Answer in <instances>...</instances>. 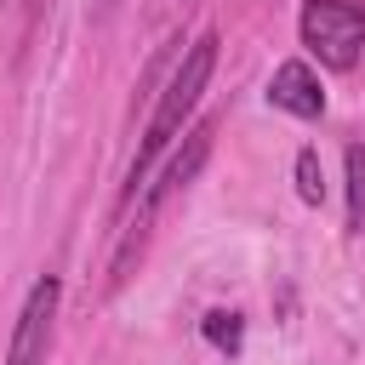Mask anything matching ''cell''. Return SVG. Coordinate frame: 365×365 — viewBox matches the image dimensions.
I'll return each mask as SVG.
<instances>
[{
  "label": "cell",
  "instance_id": "obj_1",
  "mask_svg": "<svg viewBox=\"0 0 365 365\" xmlns=\"http://www.w3.org/2000/svg\"><path fill=\"white\" fill-rule=\"evenodd\" d=\"M211 68H217V34H200V40L177 57V68H171V80H165V91H160V103H154V114H148V125H143V143H137V154H131V165H125V188H120L125 205L137 200V188L148 182V171L160 165V154L188 131L205 86H211Z\"/></svg>",
  "mask_w": 365,
  "mask_h": 365
},
{
  "label": "cell",
  "instance_id": "obj_2",
  "mask_svg": "<svg viewBox=\"0 0 365 365\" xmlns=\"http://www.w3.org/2000/svg\"><path fill=\"white\" fill-rule=\"evenodd\" d=\"M302 46L319 57V68L348 74L365 51V6L359 0H302Z\"/></svg>",
  "mask_w": 365,
  "mask_h": 365
},
{
  "label": "cell",
  "instance_id": "obj_3",
  "mask_svg": "<svg viewBox=\"0 0 365 365\" xmlns=\"http://www.w3.org/2000/svg\"><path fill=\"white\" fill-rule=\"evenodd\" d=\"M57 308H63V279L57 274H40L23 297V314L11 325V348H6V365H46L51 354V331H57Z\"/></svg>",
  "mask_w": 365,
  "mask_h": 365
},
{
  "label": "cell",
  "instance_id": "obj_4",
  "mask_svg": "<svg viewBox=\"0 0 365 365\" xmlns=\"http://www.w3.org/2000/svg\"><path fill=\"white\" fill-rule=\"evenodd\" d=\"M211 137H217V120H200V125H188V131H182V148H177V154L160 165V182H148V188H143L137 211L160 217V205H165L171 194H182V188L200 177V165L211 160Z\"/></svg>",
  "mask_w": 365,
  "mask_h": 365
},
{
  "label": "cell",
  "instance_id": "obj_5",
  "mask_svg": "<svg viewBox=\"0 0 365 365\" xmlns=\"http://www.w3.org/2000/svg\"><path fill=\"white\" fill-rule=\"evenodd\" d=\"M268 103L285 108V114H297V120H319L325 114V86H319L314 63H302V57L279 63L274 80H268Z\"/></svg>",
  "mask_w": 365,
  "mask_h": 365
},
{
  "label": "cell",
  "instance_id": "obj_6",
  "mask_svg": "<svg viewBox=\"0 0 365 365\" xmlns=\"http://www.w3.org/2000/svg\"><path fill=\"white\" fill-rule=\"evenodd\" d=\"M342 165H348V234H365V143L359 137L342 148Z\"/></svg>",
  "mask_w": 365,
  "mask_h": 365
},
{
  "label": "cell",
  "instance_id": "obj_7",
  "mask_svg": "<svg viewBox=\"0 0 365 365\" xmlns=\"http://www.w3.org/2000/svg\"><path fill=\"white\" fill-rule=\"evenodd\" d=\"M297 194L308 205L325 200V165H319V148H297Z\"/></svg>",
  "mask_w": 365,
  "mask_h": 365
},
{
  "label": "cell",
  "instance_id": "obj_8",
  "mask_svg": "<svg viewBox=\"0 0 365 365\" xmlns=\"http://www.w3.org/2000/svg\"><path fill=\"white\" fill-rule=\"evenodd\" d=\"M200 331H205V342H211V348H222V354H240V336H245L240 314H222V308H211Z\"/></svg>",
  "mask_w": 365,
  "mask_h": 365
}]
</instances>
